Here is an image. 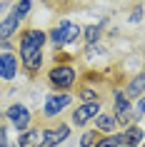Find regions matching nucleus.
Masks as SVG:
<instances>
[{"label":"nucleus","instance_id":"ddd939ff","mask_svg":"<svg viewBox=\"0 0 145 147\" xmlns=\"http://www.w3.org/2000/svg\"><path fill=\"white\" fill-rule=\"evenodd\" d=\"M93 122H95V130H98V132H115V125H118V122H115V117L113 115H105V112H100Z\"/></svg>","mask_w":145,"mask_h":147},{"label":"nucleus","instance_id":"0eeeda50","mask_svg":"<svg viewBox=\"0 0 145 147\" xmlns=\"http://www.w3.org/2000/svg\"><path fill=\"white\" fill-rule=\"evenodd\" d=\"M18 78V57L15 53H0V80L13 82Z\"/></svg>","mask_w":145,"mask_h":147},{"label":"nucleus","instance_id":"4be33fe9","mask_svg":"<svg viewBox=\"0 0 145 147\" xmlns=\"http://www.w3.org/2000/svg\"><path fill=\"white\" fill-rule=\"evenodd\" d=\"M5 8H8V3H0V13H3Z\"/></svg>","mask_w":145,"mask_h":147},{"label":"nucleus","instance_id":"6e6552de","mask_svg":"<svg viewBox=\"0 0 145 147\" xmlns=\"http://www.w3.org/2000/svg\"><path fill=\"white\" fill-rule=\"evenodd\" d=\"M45 140V130L43 127H30L18 135V147H43Z\"/></svg>","mask_w":145,"mask_h":147},{"label":"nucleus","instance_id":"dca6fc26","mask_svg":"<svg viewBox=\"0 0 145 147\" xmlns=\"http://www.w3.org/2000/svg\"><path fill=\"white\" fill-rule=\"evenodd\" d=\"M93 147H123V145H120V137L118 135H105V137H98V142Z\"/></svg>","mask_w":145,"mask_h":147},{"label":"nucleus","instance_id":"39448f33","mask_svg":"<svg viewBox=\"0 0 145 147\" xmlns=\"http://www.w3.org/2000/svg\"><path fill=\"white\" fill-rule=\"evenodd\" d=\"M70 102H73V95L70 92H50L45 97V105H43V117H48V120L58 117Z\"/></svg>","mask_w":145,"mask_h":147},{"label":"nucleus","instance_id":"9b49d317","mask_svg":"<svg viewBox=\"0 0 145 147\" xmlns=\"http://www.w3.org/2000/svg\"><path fill=\"white\" fill-rule=\"evenodd\" d=\"M18 30H20V20H18L13 13H10V15H5L3 20H0V42H8V40L13 38Z\"/></svg>","mask_w":145,"mask_h":147},{"label":"nucleus","instance_id":"a211bd4d","mask_svg":"<svg viewBox=\"0 0 145 147\" xmlns=\"http://www.w3.org/2000/svg\"><path fill=\"white\" fill-rule=\"evenodd\" d=\"M98 142V130H93V132H85L83 137H80V147H93Z\"/></svg>","mask_w":145,"mask_h":147},{"label":"nucleus","instance_id":"9d476101","mask_svg":"<svg viewBox=\"0 0 145 147\" xmlns=\"http://www.w3.org/2000/svg\"><path fill=\"white\" fill-rule=\"evenodd\" d=\"M120 137V145L123 147H138V145H143V140H145V132L138 127V125H130L125 132H120L118 135Z\"/></svg>","mask_w":145,"mask_h":147},{"label":"nucleus","instance_id":"f03ea898","mask_svg":"<svg viewBox=\"0 0 145 147\" xmlns=\"http://www.w3.org/2000/svg\"><path fill=\"white\" fill-rule=\"evenodd\" d=\"M78 80V72L73 65H68V62H60V65H53L50 67V72H48V82H50V87L53 90H58V92H65V90H70V87L75 85Z\"/></svg>","mask_w":145,"mask_h":147},{"label":"nucleus","instance_id":"7ed1b4c3","mask_svg":"<svg viewBox=\"0 0 145 147\" xmlns=\"http://www.w3.org/2000/svg\"><path fill=\"white\" fill-rule=\"evenodd\" d=\"M80 35H83L80 25H75L73 20H60V23L50 30V42H53L55 47H65V45H70V42H75Z\"/></svg>","mask_w":145,"mask_h":147},{"label":"nucleus","instance_id":"6ab92c4d","mask_svg":"<svg viewBox=\"0 0 145 147\" xmlns=\"http://www.w3.org/2000/svg\"><path fill=\"white\" fill-rule=\"evenodd\" d=\"M145 115V95L143 97H138V105L133 107V120H140Z\"/></svg>","mask_w":145,"mask_h":147},{"label":"nucleus","instance_id":"aec40b11","mask_svg":"<svg viewBox=\"0 0 145 147\" xmlns=\"http://www.w3.org/2000/svg\"><path fill=\"white\" fill-rule=\"evenodd\" d=\"M0 147H18V145H13L8 140V130H5V127H0Z\"/></svg>","mask_w":145,"mask_h":147},{"label":"nucleus","instance_id":"f3484780","mask_svg":"<svg viewBox=\"0 0 145 147\" xmlns=\"http://www.w3.org/2000/svg\"><path fill=\"white\" fill-rule=\"evenodd\" d=\"M80 100L83 102H100V95L93 90V87H83L80 90Z\"/></svg>","mask_w":145,"mask_h":147},{"label":"nucleus","instance_id":"1a4fd4ad","mask_svg":"<svg viewBox=\"0 0 145 147\" xmlns=\"http://www.w3.org/2000/svg\"><path fill=\"white\" fill-rule=\"evenodd\" d=\"M68 137H70V125L60 122L58 127H53V130H45L43 147H55V145H60V142H65Z\"/></svg>","mask_w":145,"mask_h":147},{"label":"nucleus","instance_id":"f8f14e48","mask_svg":"<svg viewBox=\"0 0 145 147\" xmlns=\"http://www.w3.org/2000/svg\"><path fill=\"white\" fill-rule=\"evenodd\" d=\"M123 92H125L128 100H130V97H143V95H145V72H138L135 78L128 82V87H125Z\"/></svg>","mask_w":145,"mask_h":147},{"label":"nucleus","instance_id":"412c9836","mask_svg":"<svg viewBox=\"0 0 145 147\" xmlns=\"http://www.w3.org/2000/svg\"><path fill=\"white\" fill-rule=\"evenodd\" d=\"M138 20H143V8H135L130 15V23H138Z\"/></svg>","mask_w":145,"mask_h":147},{"label":"nucleus","instance_id":"2eb2a0df","mask_svg":"<svg viewBox=\"0 0 145 147\" xmlns=\"http://www.w3.org/2000/svg\"><path fill=\"white\" fill-rule=\"evenodd\" d=\"M30 8H33V0H18L15 5H13V15H15L20 23H23L25 18L30 15Z\"/></svg>","mask_w":145,"mask_h":147},{"label":"nucleus","instance_id":"20e7f679","mask_svg":"<svg viewBox=\"0 0 145 147\" xmlns=\"http://www.w3.org/2000/svg\"><path fill=\"white\" fill-rule=\"evenodd\" d=\"M5 117H8V122L15 127L18 132H25L30 130V122H33V112L28 105H23V102H13L8 110H5Z\"/></svg>","mask_w":145,"mask_h":147},{"label":"nucleus","instance_id":"423d86ee","mask_svg":"<svg viewBox=\"0 0 145 147\" xmlns=\"http://www.w3.org/2000/svg\"><path fill=\"white\" fill-rule=\"evenodd\" d=\"M98 115H100V102H80L75 107V112H73V125L85 127V125L90 122V120H95Z\"/></svg>","mask_w":145,"mask_h":147},{"label":"nucleus","instance_id":"4468645a","mask_svg":"<svg viewBox=\"0 0 145 147\" xmlns=\"http://www.w3.org/2000/svg\"><path fill=\"white\" fill-rule=\"evenodd\" d=\"M100 35H103V28H100V25H85L83 28V38H85L88 45H98Z\"/></svg>","mask_w":145,"mask_h":147},{"label":"nucleus","instance_id":"f257e3e1","mask_svg":"<svg viewBox=\"0 0 145 147\" xmlns=\"http://www.w3.org/2000/svg\"><path fill=\"white\" fill-rule=\"evenodd\" d=\"M45 32L43 30H35V28H28L23 30L20 35V62H23V67L35 75L43 65V45H45Z\"/></svg>","mask_w":145,"mask_h":147}]
</instances>
